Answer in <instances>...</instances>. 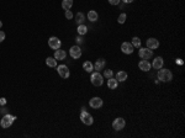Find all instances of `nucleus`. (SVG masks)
Returning a JSON list of instances; mask_svg holds the SVG:
<instances>
[{
    "mask_svg": "<svg viewBox=\"0 0 185 138\" xmlns=\"http://www.w3.org/2000/svg\"><path fill=\"white\" fill-rule=\"evenodd\" d=\"M16 120V116L14 115H5L3 119H1V122H0V126L3 127V128H9L10 126L14 123V121Z\"/></svg>",
    "mask_w": 185,
    "mask_h": 138,
    "instance_id": "obj_1",
    "label": "nucleus"
},
{
    "mask_svg": "<svg viewBox=\"0 0 185 138\" xmlns=\"http://www.w3.org/2000/svg\"><path fill=\"white\" fill-rule=\"evenodd\" d=\"M158 79L162 81H170L173 79V74L169 69H162L158 71Z\"/></svg>",
    "mask_w": 185,
    "mask_h": 138,
    "instance_id": "obj_2",
    "label": "nucleus"
},
{
    "mask_svg": "<svg viewBox=\"0 0 185 138\" xmlns=\"http://www.w3.org/2000/svg\"><path fill=\"white\" fill-rule=\"evenodd\" d=\"M90 81L92 85L95 86H101L104 84V76H102L99 71H94V73L91 74V78H90Z\"/></svg>",
    "mask_w": 185,
    "mask_h": 138,
    "instance_id": "obj_3",
    "label": "nucleus"
},
{
    "mask_svg": "<svg viewBox=\"0 0 185 138\" xmlns=\"http://www.w3.org/2000/svg\"><path fill=\"white\" fill-rule=\"evenodd\" d=\"M80 120H81V122H83L84 125H88V126L94 122V120H92V116L84 109V107H83V110H81V112H80Z\"/></svg>",
    "mask_w": 185,
    "mask_h": 138,
    "instance_id": "obj_4",
    "label": "nucleus"
},
{
    "mask_svg": "<svg viewBox=\"0 0 185 138\" xmlns=\"http://www.w3.org/2000/svg\"><path fill=\"white\" fill-rule=\"evenodd\" d=\"M57 71H58V74H59L61 78H63V79L69 78V75H70V71H69L68 67L64 65V64L58 65V67H57Z\"/></svg>",
    "mask_w": 185,
    "mask_h": 138,
    "instance_id": "obj_5",
    "label": "nucleus"
},
{
    "mask_svg": "<svg viewBox=\"0 0 185 138\" xmlns=\"http://www.w3.org/2000/svg\"><path fill=\"white\" fill-rule=\"evenodd\" d=\"M125 125H126L125 120H123L122 117H119V119H115L114 122H112V128L115 131H121L123 127H125Z\"/></svg>",
    "mask_w": 185,
    "mask_h": 138,
    "instance_id": "obj_6",
    "label": "nucleus"
},
{
    "mask_svg": "<svg viewBox=\"0 0 185 138\" xmlns=\"http://www.w3.org/2000/svg\"><path fill=\"white\" fill-rule=\"evenodd\" d=\"M138 54H140V57L142 59H150L153 57V51L150 49V48H140V52H138Z\"/></svg>",
    "mask_w": 185,
    "mask_h": 138,
    "instance_id": "obj_7",
    "label": "nucleus"
},
{
    "mask_svg": "<svg viewBox=\"0 0 185 138\" xmlns=\"http://www.w3.org/2000/svg\"><path fill=\"white\" fill-rule=\"evenodd\" d=\"M48 46L52 49H59L61 48V46H62V42H61V40L58 37H49L48 40Z\"/></svg>",
    "mask_w": 185,
    "mask_h": 138,
    "instance_id": "obj_8",
    "label": "nucleus"
},
{
    "mask_svg": "<svg viewBox=\"0 0 185 138\" xmlns=\"http://www.w3.org/2000/svg\"><path fill=\"white\" fill-rule=\"evenodd\" d=\"M69 54H70L72 58L79 59L81 57V49H80V47H79V46H73V47L70 48V51H69Z\"/></svg>",
    "mask_w": 185,
    "mask_h": 138,
    "instance_id": "obj_9",
    "label": "nucleus"
},
{
    "mask_svg": "<svg viewBox=\"0 0 185 138\" xmlns=\"http://www.w3.org/2000/svg\"><path fill=\"white\" fill-rule=\"evenodd\" d=\"M89 105L91 109H100L102 106V99L100 98H92L90 101H89Z\"/></svg>",
    "mask_w": 185,
    "mask_h": 138,
    "instance_id": "obj_10",
    "label": "nucleus"
},
{
    "mask_svg": "<svg viewBox=\"0 0 185 138\" xmlns=\"http://www.w3.org/2000/svg\"><path fill=\"white\" fill-rule=\"evenodd\" d=\"M121 51L125 54H131V53H133V46H132V43H128V42H123L122 44H121Z\"/></svg>",
    "mask_w": 185,
    "mask_h": 138,
    "instance_id": "obj_11",
    "label": "nucleus"
},
{
    "mask_svg": "<svg viewBox=\"0 0 185 138\" xmlns=\"http://www.w3.org/2000/svg\"><path fill=\"white\" fill-rule=\"evenodd\" d=\"M138 67H140V69H141V70H143V71H148V70L151 69L152 65H151V63L148 62L147 59H142L141 62L138 63Z\"/></svg>",
    "mask_w": 185,
    "mask_h": 138,
    "instance_id": "obj_12",
    "label": "nucleus"
},
{
    "mask_svg": "<svg viewBox=\"0 0 185 138\" xmlns=\"http://www.w3.org/2000/svg\"><path fill=\"white\" fill-rule=\"evenodd\" d=\"M147 47L150 49H156L159 47V42L156 38H148L147 40Z\"/></svg>",
    "mask_w": 185,
    "mask_h": 138,
    "instance_id": "obj_13",
    "label": "nucleus"
},
{
    "mask_svg": "<svg viewBox=\"0 0 185 138\" xmlns=\"http://www.w3.org/2000/svg\"><path fill=\"white\" fill-rule=\"evenodd\" d=\"M65 57H67V53H65V51H63V49H56V52H54V58L56 59H59V60H63V59H65Z\"/></svg>",
    "mask_w": 185,
    "mask_h": 138,
    "instance_id": "obj_14",
    "label": "nucleus"
},
{
    "mask_svg": "<svg viewBox=\"0 0 185 138\" xmlns=\"http://www.w3.org/2000/svg\"><path fill=\"white\" fill-rule=\"evenodd\" d=\"M163 58L162 57H157L156 59L153 60V63H152V67L154 68V69H161L162 67H163Z\"/></svg>",
    "mask_w": 185,
    "mask_h": 138,
    "instance_id": "obj_15",
    "label": "nucleus"
},
{
    "mask_svg": "<svg viewBox=\"0 0 185 138\" xmlns=\"http://www.w3.org/2000/svg\"><path fill=\"white\" fill-rule=\"evenodd\" d=\"M104 67H105V59H102V58L97 59L96 62H95V64H94V69H95L96 71L104 69Z\"/></svg>",
    "mask_w": 185,
    "mask_h": 138,
    "instance_id": "obj_16",
    "label": "nucleus"
},
{
    "mask_svg": "<svg viewBox=\"0 0 185 138\" xmlns=\"http://www.w3.org/2000/svg\"><path fill=\"white\" fill-rule=\"evenodd\" d=\"M117 84H119V81H117L116 79H114V78H109L107 79V88L109 89H116L117 88Z\"/></svg>",
    "mask_w": 185,
    "mask_h": 138,
    "instance_id": "obj_17",
    "label": "nucleus"
},
{
    "mask_svg": "<svg viewBox=\"0 0 185 138\" xmlns=\"http://www.w3.org/2000/svg\"><path fill=\"white\" fill-rule=\"evenodd\" d=\"M83 69H84L85 71H88V73H92V70H94V65H92L91 62L86 60V62L83 63Z\"/></svg>",
    "mask_w": 185,
    "mask_h": 138,
    "instance_id": "obj_18",
    "label": "nucleus"
},
{
    "mask_svg": "<svg viewBox=\"0 0 185 138\" xmlns=\"http://www.w3.org/2000/svg\"><path fill=\"white\" fill-rule=\"evenodd\" d=\"M126 79H127V73L125 70H121L116 74V80L117 81H125Z\"/></svg>",
    "mask_w": 185,
    "mask_h": 138,
    "instance_id": "obj_19",
    "label": "nucleus"
},
{
    "mask_svg": "<svg viewBox=\"0 0 185 138\" xmlns=\"http://www.w3.org/2000/svg\"><path fill=\"white\" fill-rule=\"evenodd\" d=\"M46 64L48 65V67H57V59H56L54 57H48L46 58Z\"/></svg>",
    "mask_w": 185,
    "mask_h": 138,
    "instance_id": "obj_20",
    "label": "nucleus"
},
{
    "mask_svg": "<svg viewBox=\"0 0 185 138\" xmlns=\"http://www.w3.org/2000/svg\"><path fill=\"white\" fill-rule=\"evenodd\" d=\"M84 21H85L84 14H83V12H78V14H77V16H75V22L78 24V25H83Z\"/></svg>",
    "mask_w": 185,
    "mask_h": 138,
    "instance_id": "obj_21",
    "label": "nucleus"
},
{
    "mask_svg": "<svg viewBox=\"0 0 185 138\" xmlns=\"http://www.w3.org/2000/svg\"><path fill=\"white\" fill-rule=\"evenodd\" d=\"M99 19V15H97V12L96 11H94V10H91V11H89V14H88V20L89 21H96V20Z\"/></svg>",
    "mask_w": 185,
    "mask_h": 138,
    "instance_id": "obj_22",
    "label": "nucleus"
},
{
    "mask_svg": "<svg viewBox=\"0 0 185 138\" xmlns=\"http://www.w3.org/2000/svg\"><path fill=\"white\" fill-rule=\"evenodd\" d=\"M72 6H73V0H63L62 1V8L64 10H70Z\"/></svg>",
    "mask_w": 185,
    "mask_h": 138,
    "instance_id": "obj_23",
    "label": "nucleus"
},
{
    "mask_svg": "<svg viewBox=\"0 0 185 138\" xmlns=\"http://www.w3.org/2000/svg\"><path fill=\"white\" fill-rule=\"evenodd\" d=\"M86 32H88V27L85 26V25H78V33L79 35H85Z\"/></svg>",
    "mask_w": 185,
    "mask_h": 138,
    "instance_id": "obj_24",
    "label": "nucleus"
},
{
    "mask_svg": "<svg viewBox=\"0 0 185 138\" xmlns=\"http://www.w3.org/2000/svg\"><path fill=\"white\" fill-rule=\"evenodd\" d=\"M132 46L133 47H141V40L138 37H133L132 38Z\"/></svg>",
    "mask_w": 185,
    "mask_h": 138,
    "instance_id": "obj_25",
    "label": "nucleus"
},
{
    "mask_svg": "<svg viewBox=\"0 0 185 138\" xmlns=\"http://www.w3.org/2000/svg\"><path fill=\"white\" fill-rule=\"evenodd\" d=\"M112 75H114V71H112L111 69H105V73H104V76L105 78H112Z\"/></svg>",
    "mask_w": 185,
    "mask_h": 138,
    "instance_id": "obj_26",
    "label": "nucleus"
},
{
    "mask_svg": "<svg viewBox=\"0 0 185 138\" xmlns=\"http://www.w3.org/2000/svg\"><path fill=\"white\" fill-rule=\"evenodd\" d=\"M126 14H121L120 16H119V19H117V21H119V24H125V21H126Z\"/></svg>",
    "mask_w": 185,
    "mask_h": 138,
    "instance_id": "obj_27",
    "label": "nucleus"
},
{
    "mask_svg": "<svg viewBox=\"0 0 185 138\" xmlns=\"http://www.w3.org/2000/svg\"><path fill=\"white\" fill-rule=\"evenodd\" d=\"M65 17L68 19V20H70L72 17H73V14H72L70 10H65Z\"/></svg>",
    "mask_w": 185,
    "mask_h": 138,
    "instance_id": "obj_28",
    "label": "nucleus"
},
{
    "mask_svg": "<svg viewBox=\"0 0 185 138\" xmlns=\"http://www.w3.org/2000/svg\"><path fill=\"white\" fill-rule=\"evenodd\" d=\"M5 40V32H3V31H0V43L3 42V41Z\"/></svg>",
    "mask_w": 185,
    "mask_h": 138,
    "instance_id": "obj_29",
    "label": "nucleus"
},
{
    "mask_svg": "<svg viewBox=\"0 0 185 138\" xmlns=\"http://www.w3.org/2000/svg\"><path fill=\"white\" fill-rule=\"evenodd\" d=\"M109 3H110L111 5H119L120 0H109Z\"/></svg>",
    "mask_w": 185,
    "mask_h": 138,
    "instance_id": "obj_30",
    "label": "nucleus"
},
{
    "mask_svg": "<svg viewBox=\"0 0 185 138\" xmlns=\"http://www.w3.org/2000/svg\"><path fill=\"white\" fill-rule=\"evenodd\" d=\"M75 41H77V43H78V44H79V43H81V42H83V38H81V37H80V36H78V37H77V38H75Z\"/></svg>",
    "mask_w": 185,
    "mask_h": 138,
    "instance_id": "obj_31",
    "label": "nucleus"
},
{
    "mask_svg": "<svg viewBox=\"0 0 185 138\" xmlns=\"http://www.w3.org/2000/svg\"><path fill=\"white\" fill-rule=\"evenodd\" d=\"M0 105H6V99H5V98L0 99Z\"/></svg>",
    "mask_w": 185,
    "mask_h": 138,
    "instance_id": "obj_32",
    "label": "nucleus"
},
{
    "mask_svg": "<svg viewBox=\"0 0 185 138\" xmlns=\"http://www.w3.org/2000/svg\"><path fill=\"white\" fill-rule=\"evenodd\" d=\"M123 1H125L126 4H130V3H132V1H133V0H123Z\"/></svg>",
    "mask_w": 185,
    "mask_h": 138,
    "instance_id": "obj_33",
    "label": "nucleus"
},
{
    "mask_svg": "<svg viewBox=\"0 0 185 138\" xmlns=\"http://www.w3.org/2000/svg\"><path fill=\"white\" fill-rule=\"evenodd\" d=\"M1 26H3V22H1V21H0V28H1Z\"/></svg>",
    "mask_w": 185,
    "mask_h": 138,
    "instance_id": "obj_34",
    "label": "nucleus"
}]
</instances>
